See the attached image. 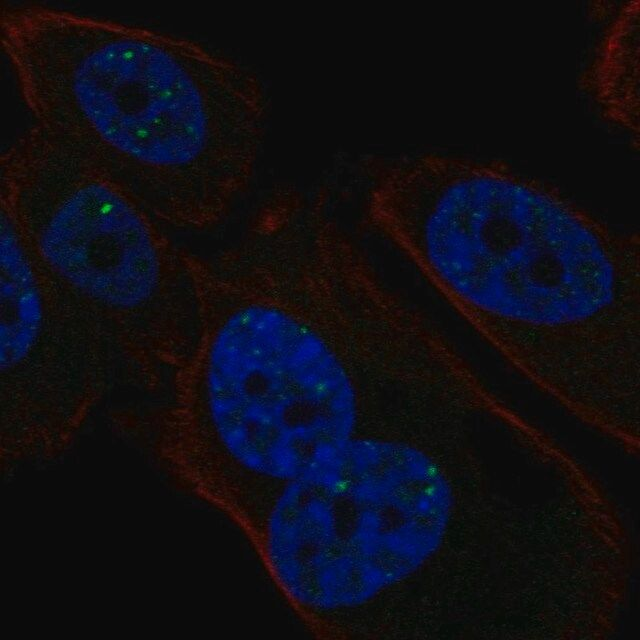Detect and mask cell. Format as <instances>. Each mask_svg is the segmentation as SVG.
Listing matches in <instances>:
<instances>
[{
	"label": "cell",
	"mask_w": 640,
	"mask_h": 640,
	"mask_svg": "<svg viewBox=\"0 0 640 640\" xmlns=\"http://www.w3.org/2000/svg\"><path fill=\"white\" fill-rule=\"evenodd\" d=\"M0 37L36 125L145 210L221 219L253 175L267 100L243 62L196 39L43 3H8Z\"/></svg>",
	"instance_id": "cell-2"
},
{
	"label": "cell",
	"mask_w": 640,
	"mask_h": 640,
	"mask_svg": "<svg viewBox=\"0 0 640 640\" xmlns=\"http://www.w3.org/2000/svg\"><path fill=\"white\" fill-rule=\"evenodd\" d=\"M371 226L519 376L595 429L640 401V241L498 160L396 158Z\"/></svg>",
	"instance_id": "cell-1"
},
{
	"label": "cell",
	"mask_w": 640,
	"mask_h": 640,
	"mask_svg": "<svg viewBox=\"0 0 640 640\" xmlns=\"http://www.w3.org/2000/svg\"><path fill=\"white\" fill-rule=\"evenodd\" d=\"M440 480V463L425 448L354 435L294 482L372 604L413 546Z\"/></svg>",
	"instance_id": "cell-6"
},
{
	"label": "cell",
	"mask_w": 640,
	"mask_h": 640,
	"mask_svg": "<svg viewBox=\"0 0 640 640\" xmlns=\"http://www.w3.org/2000/svg\"><path fill=\"white\" fill-rule=\"evenodd\" d=\"M603 115L639 134V1L623 3L609 22L586 76Z\"/></svg>",
	"instance_id": "cell-7"
},
{
	"label": "cell",
	"mask_w": 640,
	"mask_h": 640,
	"mask_svg": "<svg viewBox=\"0 0 640 640\" xmlns=\"http://www.w3.org/2000/svg\"><path fill=\"white\" fill-rule=\"evenodd\" d=\"M128 366L97 314L48 280L39 325L1 347L2 470L62 454Z\"/></svg>",
	"instance_id": "cell-5"
},
{
	"label": "cell",
	"mask_w": 640,
	"mask_h": 640,
	"mask_svg": "<svg viewBox=\"0 0 640 640\" xmlns=\"http://www.w3.org/2000/svg\"><path fill=\"white\" fill-rule=\"evenodd\" d=\"M203 309L165 436L201 496L220 502L240 474L284 485L355 435L351 359L377 330L349 298L244 258L205 291Z\"/></svg>",
	"instance_id": "cell-3"
},
{
	"label": "cell",
	"mask_w": 640,
	"mask_h": 640,
	"mask_svg": "<svg viewBox=\"0 0 640 640\" xmlns=\"http://www.w3.org/2000/svg\"><path fill=\"white\" fill-rule=\"evenodd\" d=\"M5 171L3 202L126 355L147 366L184 359L202 331L200 289L145 208L36 125L11 146Z\"/></svg>",
	"instance_id": "cell-4"
}]
</instances>
